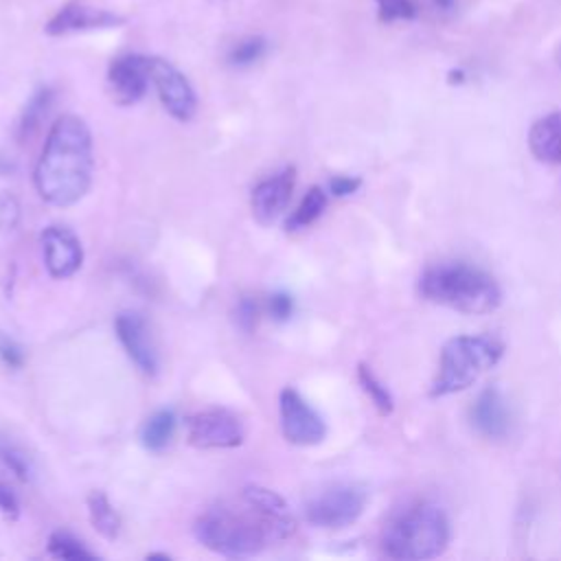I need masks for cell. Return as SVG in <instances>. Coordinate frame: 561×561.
<instances>
[{
    "mask_svg": "<svg viewBox=\"0 0 561 561\" xmlns=\"http://www.w3.org/2000/svg\"><path fill=\"white\" fill-rule=\"evenodd\" d=\"M94 153L92 134L83 118L75 114L59 116L44 140L35 164V188L53 206L66 208L85 197L92 184Z\"/></svg>",
    "mask_w": 561,
    "mask_h": 561,
    "instance_id": "6da1fadb",
    "label": "cell"
},
{
    "mask_svg": "<svg viewBox=\"0 0 561 561\" xmlns=\"http://www.w3.org/2000/svg\"><path fill=\"white\" fill-rule=\"evenodd\" d=\"M419 291L430 302L469 316L489 313L502 300L493 276L467 263H438L427 267L419 278Z\"/></svg>",
    "mask_w": 561,
    "mask_h": 561,
    "instance_id": "7a4b0ae2",
    "label": "cell"
},
{
    "mask_svg": "<svg viewBox=\"0 0 561 561\" xmlns=\"http://www.w3.org/2000/svg\"><path fill=\"white\" fill-rule=\"evenodd\" d=\"M449 543L447 515L434 504H416L397 515L383 530L381 550L397 561H425Z\"/></svg>",
    "mask_w": 561,
    "mask_h": 561,
    "instance_id": "3957f363",
    "label": "cell"
},
{
    "mask_svg": "<svg viewBox=\"0 0 561 561\" xmlns=\"http://www.w3.org/2000/svg\"><path fill=\"white\" fill-rule=\"evenodd\" d=\"M502 353L504 346L489 335H456L447 340L430 397H447L473 386L482 373L502 359Z\"/></svg>",
    "mask_w": 561,
    "mask_h": 561,
    "instance_id": "277c9868",
    "label": "cell"
},
{
    "mask_svg": "<svg viewBox=\"0 0 561 561\" xmlns=\"http://www.w3.org/2000/svg\"><path fill=\"white\" fill-rule=\"evenodd\" d=\"M195 537L208 550L224 557H252L270 541L256 515L248 508L213 506L195 522Z\"/></svg>",
    "mask_w": 561,
    "mask_h": 561,
    "instance_id": "5b68a950",
    "label": "cell"
},
{
    "mask_svg": "<svg viewBox=\"0 0 561 561\" xmlns=\"http://www.w3.org/2000/svg\"><path fill=\"white\" fill-rule=\"evenodd\" d=\"M186 438L197 449H232L245 438V427L239 414L226 408H208L184 419Z\"/></svg>",
    "mask_w": 561,
    "mask_h": 561,
    "instance_id": "8992f818",
    "label": "cell"
},
{
    "mask_svg": "<svg viewBox=\"0 0 561 561\" xmlns=\"http://www.w3.org/2000/svg\"><path fill=\"white\" fill-rule=\"evenodd\" d=\"M366 506V493L353 484H337L311 497L305 517L316 528L337 530L355 524Z\"/></svg>",
    "mask_w": 561,
    "mask_h": 561,
    "instance_id": "52a82bcc",
    "label": "cell"
},
{
    "mask_svg": "<svg viewBox=\"0 0 561 561\" xmlns=\"http://www.w3.org/2000/svg\"><path fill=\"white\" fill-rule=\"evenodd\" d=\"M280 430L285 440L300 447L320 445L327 436V425L322 416L300 397L294 388H283L278 397Z\"/></svg>",
    "mask_w": 561,
    "mask_h": 561,
    "instance_id": "ba28073f",
    "label": "cell"
},
{
    "mask_svg": "<svg viewBox=\"0 0 561 561\" xmlns=\"http://www.w3.org/2000/svg\"><path fill=\"white\" fill-rule=\"evenodd\" d=\"M151 83L169 116H173L180 123H186L195 116V90L191 81L171 61L162 57H151Z\"/></svg>",
    "mask_w": 561,
    "mask_h": 561,
    "instance_id": "9c48e42d",
    "label": "cell"
},
{
    "mask_svg": "<svg viewBox=\"0 0 561 561\" xmlns=\"http://www.w3.org/2000/svg\"><path fill=\"white\" fill-rule=\"evenodd\" d=\"M125 22L123 15L103 9V7H92L79 0L61 4L55 15L46 22L44 31L50 37H64V35H75V33H88V31H105V28H116Z\"/></svg>",
    "mask_w": 561,
    "mask_h": 561,
    "instance_id": "30bf717a",
    "label": "cell"
},
{
    "mask_svg": "<svg viewBox=\"0 0 561 561\" xmlns=\"http://www.w3.org/2000/svg\"><path fill=\"white\" fill-rule=\"evenodd\" d=\"M114 331L127 357L136 364V368L153 377L160 368V359L147 320L138 311H121L114 318Z\"/></svg>",
    "mask_w": 561,
    "mask_h": 561,
    "instance_id": "8fae6325",
    "label": "cell"
},
{
    "mask_svg": "<svg viewBox=\"0 0 561 561\" xmlns=\"http://www.w3.org/2000/svg\"><path fill=\"white\" fill-rule=\"evenodd\" d=\"M151 83V57L127 53L107 68V88L118 105L138 103Z\"/></svg>",
    "mask_w": 561,
    "mask_h": 561,
    "instance_id": "7c38bea8",
    "label": "cell"
},
{
    "mask_svg": "<svg viewBox=\"0 0 561 561\" xmlns=\"http://www.w3.org/2000/svg\"><path fill=\"white\" fill-rule=\"evenodd\" d=\"M243 504L256 515L261 526L265 528L270 541L287 539L296 530V519L294 513L289 511L287 502L272 489L261 486V484H250L241 491Z\"/></svg>",
    "mask_w": 561,
    "mask_h": 561,
    "instance_id": "4fadbf2b",
    "label": "cell"
},
{
    "mask_svg": "<svg viewBox=\"0 0 561 561\" xmlns=\"http://www.w3.org/2000/svg\"><path fill=\"white\" fill-rule=\"evenodd\" d=\"M296 186V167H285L252 188V217L261 226L274 224L287 208Z\"/></svg>",
    "mask_w": 561,
    "mask_h": 561,
    "instance_id": "5bb4252c",
    "label": "cell"
},
{
    "mask_svg": "<svg viewBox=\"0 0 561 561\" xmlns=\"http://www.w3.org/2000/svg\"><path fill=\"white\" fill-rule=\"evenodd\" d=\"M44 265L53 278H70L83 263L79 237L66 226H48L42 232Z\"/></svg>",
    "mask_w": 561,
    "mask_h": 561,
    "instance_id": "9a60e30c",
    "label": "cell"
},
{
    "mask_svg": "<svg viewBox=\"0 0 561 561\" xmlns=\"http://www.w3.org/2000/svg\"><path fill=\"white\" fill-rule=\"evenodd\" d=\"M469 419L471 425L486 438H504L511 430V410L506 405V399L502 397V392L495 386L484 388L471 410H469Z\"/></svg>",
    "mask_w": 561,
    "mask_h": 561,
    "instance_id": "2e32d148",
    "label": "cell"
},
{
    "mask_svg": "<svg viewBox=\"0 0 561 561\" xmlns=\"http://www.w3.org/2000/svg\"><path fill=\"white\" fill-rule=\"evenodd\" d=\"M528 147L537 160L561 164V112H550L533 123Z\"/></svg>",
    "mask_w": 561,
    "mask_h": 561,
    "instance_id": "e0dca14e",
    "label": "cell"
},
{
    "mask_svg": "<svg viewBox=\"0 0 561 561\" xmlns=\"http://www.w3.org/2000/svg\"><path fill=\"white\" fill-rule=\"evenodd\" d=\"M175 412L171 408H162L153 412L140 427V443L147 451H162L173 434H175Z\"/></svg>",
    "mask_w": 561,
    "mask_h": 561,
    "instance_id": "ac0fdd59",
    "label": "cell"
},
{
    "mask_svg": "<svg viewBox=\"0 0 561 561\" xmlns=\"http://www.w3.org/2000/svg\"><path fill=\"white\" fill-rule=\"evenodd\" d=\"M88 517L92 528L105 537V539H116L121 535V515L107 500L103 491H92L88 495Z\"/></svg>",
    "mask_w": 561,
    "mask_h": 561,
    "instance_id": "d6986e66",
    "label": "cell"
},
{
    "mask_svg": "<svg viewBox=\"0 0 561 561\" xmlns=\"http://www.w3.org/2000/svg\"><path fill=\"white\" fill-rule=\"evenodd\" d=\"M53 99H55V92L48 88V85H42L33 92V96L28 99L22 116H20V123H18V138L20 140H28L42 125V121L46 118L50 105H53Z\"/></svg>",
    "mask_w": 561,
    "mask_h": 561,
    "instance_id": "ffe728a7",
    "label": "cell"
},
{
    "mask_svg": "<svg viewBox=\"0 0 561 561\" xmlns=\"http://www.w3.org/2000/svg\"><path fill=\"white\" fill-rule=\"evenodd\" d=\"M327 208V193L322 186H311L305 197L300 199V204L296 206V210L289 215L285 228L289 232H296V230H302L307 226H311Z\"/></svg>",
    "mask_w": 561,
    "mask_h": 561,
    "instance_id": "44dd1931",
    "label": "cell"
},
{
    "mask_svg": "<svg viewBox=\"0 0 561 561\" xmlns=\"http://www.w3.org/2000/svg\"><path fill=\"white\" fill-rule=\"evenodd\" d=\"M48 554L61 561H96L99 557L90 552L77 537L66 530H55L48 537Z\"/></svg>",
    "mask_w": 561,
    "mask_h": 561,
    "instance_id": "7402d4cb",
    "label": "cell"
},
{
    "mask_svg": "<svg viewBox=\"0 0 561 561\" xmlns=\"http://www.w3.org/2000/svg\"><path fill=\"white\" fill-rule=\"evenodd\" d=\"M357 379H359L362 390L370 397L373 405H375L381 414H390L392 408H394L392 394H390V390L377 379V375L370 370V366L359 364V366H357Z\"/></svg>",
    "mask_w": 561,
    "mask_h": 561,
    "instance_id": "603a6c76",
    "label": "cell"
},
{
    "mask_svg": "<svg viewBox=\"0 0 561 561\" xmlns=\"http://www.w3.org/2000/svg\"><path fill=\"white\" fill-rule=\"evenodd\" d=\"M267 53V39L261 35H252V37H243L241 42H237L230 53H228V64L234 68H248L252 64H256L259 59H263Z\"/></svg>",
    "mask_w": 561,
    "mask_h": 561,
    "instance_id": "cb8c5ba5",
    "label": "cell"
},
{
    "mask_svg": "<svg viewBox=\"0 0 561 561\" xmlns=\"http://www.w3.org/2000/svg\"><path fill=\"white\" fill-rule=\"evenodd\" d=\"M377 4V15L381 22H408L414 20L419 9L414 0H375Z\"/></svg>",
    "mask_w": 561,
    "mask_h": 561,
    "instance_id": "d4e9b609",
    "label": "cell"
},
{
    "mask_svg": "<svg viewBox=\"0 0 561 561\" xmlns=\"http://www.w3.org/2000/svg\"><path fill=\"white\" fill-rule=\"evenodd\" d=\"M0 460L15 473V478L31 480V476H33L31 462H28V458L15 445L0 443Z\"/></svg>",
    "mask_w": 561,
    "mask_h": 561,
    "instance_id": "484cf974",
    "label": "cell"
},
{
    "mask_svg": "<svg viewBox=\"0 0 561 561\" xmlns=\"http://www.w3.org/2000/svg\"><path fill=\"white\" fill-rule=\"evenodd\" d=\"M259 316H261L259 300L252 298V296H241V300L237 302V309H234L237 327L243 333H252L256 329V324H259Z\"/></svg>",
    "mask_w": 561,
    "mask_h": 561,
    "instance_id": "4316f807",
    "label": "cell"
},
{
    "mask_svg": "<svg viewBox=\"0 0 561 561\" xmlns=\"http://www.w3.org/2000/svg\"><path fill=\"white\" fill-rule=\"evenodd\" d=\"M20 221V204L18 199L7 193V191H0V232H7V230H13Z\"/></svg>",
    "mask_w": 561,
    "mask_h": 561,
    "instance_id": "83f0119b",
    "label": "cell"
},
{
    "mask_svg": "<svg viewBox=\"0 0 561 561\" xmlns=\"http://www.w3.org/2000/svg\"><path fill=\"white\" fill-rule=\"evenodd\" d=\"M267 311H270L272 320L285 322L294 313V298L287 291H274L267 300Z\"/></svg>",
    "mask_w": 561,
    "mask_h": 561,
    "instance_id": "f1b7e54d",
    "label": "cell"
},
{
    "mask_svg": "<svg viewBox=\"0 0 561 561\" xmlns=\"http://www.w3.org/2000/svg\"><path fill=\"white\" fill-rule=\"evenodd\" d=\"M0 359L4 366L15 370L24 364V351L11 337H0Z\"/></svg>",
    "mask_w": 561,
    "mask_h": 561,
    "instance_id": "f546056e",
    "label": "cell"
},
{
    "mask_svg": "<svg viewBox=\"0 0 561 561\" xmlns=\"http://www.w3.org/2000/svg\"><path fill=\"white\" fill-rule=\"evenodd\" d=\"M362 186V180L355 175H335L329 180V193L335 197H346L353 195Z\"/></svg>",
    "mask_w": 561,
    "mask_h": 561,
    "instance_id": "4dcf8cb0",
    "label": "cell"
},
{
    "mask_svg": "<svg viewBox=\"0 0 561 561\" xmlns=\"http://www.w3.org/2000/svg\"><path fill=\"white\" fill-rule=\"evenodd\" d=\"M0 511L11 519H15L20 515V502H18L15 493L4 482H0Z\"/></svg>",
    "mask_w": 561,
    "mask_h": 561,
    "instance_id": "1f68e13d",
    "label": "cell"
},
{
    "mask_svg": "<svg viewBox=\"0 0 561 561\" xmlns=\"http://www.w3.org/2000/svg\"><path fill=\"white\" fill-rule=\"evenodd\" d=\"M432 11L438 15H449L456 11V0H427Z\"/></svg>",
    "mask_w": 561,
    "mask_h": 561,
    "instance_id": "d6a6232c",
    "label": "cell"
},
{
    "mask_svg": "<svg viewBox=\"0 0 561 561\" xmlns=\"http://www.w3.org/2000/svg\"><path fill=\"white\" fill-rule=\"evenodd\" d=\"M149 559H160V561H171V557L169 554H162V552H151V554H147V561Z\"/></svg>",
    "mask_w": 561,
    "mask_h": 561,
    "instance_id": "836d02e7",
    "label": "cell"
}]
</instances>
